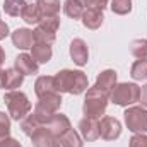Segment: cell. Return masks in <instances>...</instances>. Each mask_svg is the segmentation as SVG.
Masks as SVG:
<instances>
[{"instance_id": "6da1fadb", "label": "cell", "mask_w": 147, "mask_h": 147, "mask_svg": "<svg viewBox=\"0 0 147 147\" xmlns=\"http://www.w3.org/2000/svg\"><path fill=\"white\" fill-rule=\"evenodd\" d=\"M53 82H55V91L57 92H69V94H82L84 91H87L89 84H87V75L82 70H60L53 75Z\"/></svg>"}, {"instance_id": "7a4b0ae2", "label": "cell", "mask_w": 147, "mask_h": 147, "mask_svg": "<svg viewBox=\"0 0 147 147\" xmlns=\"http://www.w3.org/2000/svg\"><path fill=\"white\" fill-rule=\"evenodd\" d=\"M108 101H110V94L101 91V89H98L96 86H92L86 92L82 111L89 118H99V116L105 115V111L108 108Z\"/></svg>"}, {"instance_id": "3957f363", "label": "cell", "mask_w": 147, "mask_h": 147, "mask_svg": "<svg viewBox=\"0 0 147 147\" xmlns=\"http://www.w3.org/2000/svg\"><path fill=\"white\" fill-rule=\"evenodd\" d=\"M3 103H5V106H7V110H9L10 118L16 120V121L24 120V118L31 113V110H33V105H31V101L28 99V96H26L22 91H17V89L5 92Z\"/></svg>"}, {"instance_id": "277c9868", "label": "cell", "mask_w": 147, "mask_h": 147, "mask_svg": "<svg viewBox=\"0 0 147 147\" xmlns=\"http://www.w3.org/2000/svg\"><path fill=\"white\" fill-rule=\"evenodd\" d=\"M139 98H140V87L132 82L116 84L110 92V101L116 106H132L134 103H139Z\"/></svg>"}, {"instance_id": "5b68a950", "label": "cell", "mask_w": 147, "mask_h": 147, "mask_svg": "<svg viewBox=\"0 0 147 147\" xmlns=\"http://www.w3.org/2000/svg\"><path fill=\"white\" fill-rule=\"evenodd\" d=\"M62 106V96L60 92H50L41 98H38V103L34 106L33 115L41 121V125H46V121L60 110Z\"/></svg>"}, {"instance_id": "8992f818", "label": "cell", "mask_w": 147, "mask_h": 147, "mask_svg": "<svg viewBox=\"0 0 147 147\" xmlns=\"http://www.w3.org/2000/svg\"><path fill=\"white\" fill-rule=\"evenodd\" d=\"M60 28V17L58 16H51V17H43L36 24V28L33 29V36L34 43H46V45H53L57 31Z\"/></svg>"}, {"instance_id": "52a82bcc", "label": "cell", "mask_w": 147, "mask_h": 147, "mask_svg": "<svg viewBox=\"0 0 147 147\" xmlns=\"http://www.w3.org/2000/svg\"><path fill=\"white\" fill-rule=\"evenodd\" d=\"M125 123L134 134H147V110L142 106H130L125 113Z\"/></svg>"}, {"instance_id": "ba28073f", "label": "cell", "mask_w": 147, "mask_h": 147, "mask_svg": "<svg viewBox=\"0 0 147 147\" xmlns=\"http://www.w3.org/2000/svg\"><path fill=\"white\" fill-rule=\"evenodd\" d=\"M121 135V123L115 116H105L99 121V137L105 140H116Z\"/></svg>"}, {"instance_id": "9c48e42d", "label": "cell", "mask_w": 147, "mask_h": 147, "mask_svg": "<svg viewBox=\"0 0 147 147\" xmlns=\"http://www.w3.org/2000/svg\"><path fill=\"white\" fill-rule=\"evenodd\" d=\"M79 132H80L82 139L87 140V142L98 140V139H99V121H98V118L84 116V118L79 121Z\"/></svg>"}, {"instance_id": "30bf717a", "label": "cell", "mask_w": 147, "mask_h": 147, "mask_svg": "<svg viewBox=\"0 0 147 147\" xmlns=\"http://www.w3.org/2000/svg\"><path fill=\"white\" fill-rule=\"evenodd\" d=\"M70 58L74 60V63L79 65V67H84L87 63V60H89V48H87L84 39L75 38L70 43Z\"/></svg>"}, {"instance_id": "8fae6325", "label": "cell", "mask_w": 147, "mask_h": 147, "mask_svg": "<svg viewBox=\"0 0 147 147\" xmlns=\"http://www.w3.org/2000/svg\"><path fill=\"white\" fill-rule=\"evenodd\" d=\"M43 127H46L55 137H60V135H63L67 130H70L72 127H70V120L65 116V115H62V113H55L48 121H46V125H43Z\"/></svg>"}, {"instance_id": "7c38bea8", "label": "cell", "mask_w": 147, "mask_h": 147, "mask_svg": "<svg viewBox=\"0 0 147 147\" xmlns=\"http://www.w3.org/2000/svg\"><path fill=\"white\" fill-rule=\"evenodd\" d=\"M14 67L22 74V75H36L38 70H39V63H38L31 55H28V53L17 55L16 60H14Z\"/></svg>"}, {"instance_id": "4fadbf2b", "label": "cell", "mask_w": 147, "mask_h": 147, "mask_svg": "<svg viewBox=\"0 0 147 147\" xmlns=\"http://www.w3.org/2000/svg\"><path fill=\"white\" fill-rule=\"evenodd\" d=\"M12 43L16 48L19 50H29L33 48L34 45V36H33V31L31 29H26V28H19L12 33Z\"/></svg>"}, {"instance_id": "5bb4252c", "label": "cell", "mask_w": 147, "mask_h": 147, "mask_svg": "<svg viewBox=\"0 0 147 147\" xmlns=\"http://www.w3.org/2000/svg\"><path fill=\"white\" fill-rule=\"evenodd\" d=\"M80 21L87 29H99L105 21V16H103V10L99 9H86Z\"/></svg>"}, {"instance_id": "9a60e30c", "label": "cell", "mask_w": 147, "mask_h": 147, "mask_svg": "<svg viewBox=\"0 0 147 147\" xmlns=\"http://www.w3.org/2000/svg\"><path fill=\"white\" fill-rule=\"evenodd\" d=\"M22 80H24V75L19 72L16 67L3 70V89H7V91H16L17 87L22 86Z\"/></svg>"}, {"instance_id": "2e32d148", "label": "cell", "mask_w": 147, "mask_h": 147, "mask_svg": "<svg viewBox=\"0 0 147 147\" xmlns=\"http://www.w3.org/2000/svg\"><path fill=\"white\" fill-rule=\"evenodd\" d=\"M98 89H101V91H105V92H108L110 94L111 89L116 86V72L115 70H103V72H99L98 75V79H96V84H94Z\"/></svg>"}, {"instance_id": "e0dca14e", "label": "cell", "mask_w": 147, "mask_h": 147, "mask_svg": "<svg viewBox=\"0 0 147 147\" xmlns=\"http://www.w3.org/2000/svg\"><path fill=\"white\" fill-rule=\"evenodd\" d=\"M31 140H33V146L34 147H53L55 135L46 127H39L36 132L31 135Z\"/></svg>"}, {"instance_id": "ac0fdd59", "label": "cell", "mask_w": 147, "mask_h": 147, "mask_svg": "<svg viewBox=\"0 0 147 147\" xmlns=\"http://www.w3.org/2000/svg\"><path fill=\"white\" fill-rule=\"evenodd\" d=\"M51 55H53L51 45H46V43H34L33 48H31V57L36 60L38 63H48V62L51 60Z\"/></svg>"}, {"instance_id": "d6986e66", "label": "cell", "mask_w": 147, "mask_h": 147, "mask_svg": "<svg viewBox=\"0 0 147 147\" xmlns=\"http://www.w3.org/2000/svg\"><path fill=\"white\" fill-rule=\"evenodd\" d=\"M34 92H36L38 98H41L45 94H50V92H57L55 91L53 77L51 75H41V77H38L36 82H34Z\"/></svg>"}, {"instance_id": "ffe728a7", "label": "cell", "mask_w": 147, "mask_h": 147, "mask_svg": "<svg viewBox=\"0 0 147 147\" xmlns=\"http://www.w3.org/2000/svg\"><path fill=\"white\" fill-rule=\"evenodd\" d=\"M21 17L28 24H38L43 19V14H41V10H39L36 2H31V3H26V7L21 12Z\"/></svg>"}, {"instance_id": "44dd1931", "label": "cell", "mask_w": 147, "mask_h": 147, "mask_svg": "<svg viewBox=\"0 0 147 147\" xmlns=\"http://www.w3.org/2000/svg\"><path fill=\"white\" fill-rule=\"evenodd\" d=\"M84 5L79 2V0H65V3H63V12L74 19V21H77V19H82V16H84Z\"/></svg>"}, {"instance_id": "7402d4cb", "label": "cell", "mask_w": 147, "mask_h": 147, "mask_svg": "<svg viewBox=\"0 0 147 147\" xmlns=\"http://www.w3.org/2000/svg\"><path fill=\"white\" fill-rule=\"evenodd\" d=\"M36 3L43 17L58 16V12H60V0H36Z\"/></svg>"}, {"instance_id": "603a6c76", "label": "cell", "mask_w": 147, "mask_h": 147, "mask_svg": "<svg viewBox=\"0 0 147 147\" xmlns=\"http://www.w3.org/2000/svg\"><path fill=\"white\" fill-rule=\"evenodd\" d=\"M55 139H58L60 142H62V146L65 147H82L84 144H82V139H80V135L74 130V128H70V130H67L63 135H60V137H55Z\"/></svg>"}, {"instance_id": "cb8c5ba5", "label": "cell", "mask_w": 147, "mask_h": 147, "mask_svg": "<svg viewBox=\"0 0 147 147\" xmlns=\"http://www.w3.org/2000/svg\"><path fill=\"white\" fill-rule=\"evenodd\" d=\"M39 127H43L41 121L38 120L34 115H31V113H29L24 120H21V130H22V134H26V135H29V137L36 132Z\"/></svg>"}, {"instance_id": "d4e9b609", "label": "cell", "mask_w": 147, "mask_h": 147, "mask_svg": "<svg viewBox=\"0 0 147 147\" xmlns=\"http://www.w3.org/2000/svg\"><path fill=\"white\" fill-rule=\"evenodd\" d=\"M24 7H26V0H5L3 2V10L10 17H19Z\"/></svg>"}, {"instance_id": "484cf974", "label": "cell", "mask_w": 147, "mask_h": 147, "mask_svg": "<svg viewBox=\"0 0 147 147\" xmlns=\"http://www.w3.org/2000/svg\"><path fill=\"white\" fill-rule=\"evenodd\" d=\"M130 75L134 80H144L147 79V60L142 58V60H135L132 69H130Z\"/></svg>"}, {"instance_id": "4316f807", "label": "cell", "mask_w": 147, "mask_h": 147, "mask_svg": "<svg viewBox=\"0 0 147 147\" xmlns=\"http://www.w3.org/2000/svg\"><path fill=\"white\" fill-rule=\"evenodd\" d=\"M130 53L137 60L147 58V39H134L130 43Z\"/></svg>"}, {"instance_id": "83f0119b", "label": "cell", "mask_w": 147, "mask_h": 147, "mask_svg": "<svg viewBox=\"0 0 147 147\" xmlns=\"http://www.w3.org/2000/svg\"><path fill=\"white\" fill-rule=\"evenodd\" d=\"M111 10L118 16H127L132 12V0H111Z\"/></svg>"}, {"instance_id": "f1b7e54d", "label": "cell", "mask_w": 147, "mask_h": 147, "mask_svg": "<svg viewBox=\"0 0 147 147\" xmlns=\"http://www.w3.org/2000/svg\"><path fill=\"white\" fill-rule=\"evenodd\" d=\"M10 135V118L3 111H0V140Z\"/></svg>"}, {"instance_id": "f546056e", "label": "cell", "mask_w": 147, "mask_h": 147, "mask_svg": "<svg viewBox=\"0 0 147 147\" xmlns=\"http://www.w3.org/2000/svg\"><path fill=\"white\" fill-rule=\"evenodd\" d=\"M84 7L87 9H99V10H105L108 7V0H79Z\"/></svg>"}, {"instance_id": "4dcf8cb0", "label": "cell", "mask_w": 147, "mask_h": 147, "mask_svg": "<svg viewBox=\"0 0 147 147\" xmlns=\"http://www.w3.org/2000/svg\"><path fill=\"white\" fill-rule=\"evenodd\" d=\"M130 147H147V135L146 134H135L130 139Z\"/></svg>"}, {"instance_id": "1f68e13d", "label": "cell", "mask_w": 147, "mask_h": 147, "mask_svg": "<svg viewBox=\"0 0 147 147\" xmlns=\"http://www.w3.org/2000/svg\"><path fill=\"white\" fill-rule=\"evenodd\" d=\"M0 147H22L16 139H12V137H7V139H3V140H0Z\"/></svg>"}, {"instance_id": "d6a6232c", "label": "cell", "mask_w": 147, "mask_h": 147, "mask_svg": "<svg viewBox=\"0 0 147 147\" xmlns=\"http://www.w3.org/2000/svg\"><path fill=\"white\" fill-rule=\"evenodd\" d=\"M139 103H142V106L147 108V84L140 87V98H139Z\"/></svg>"}, {"instance_id": "836d02e7", "label": "cell", "mask_w": 147, "mask_h": 147, "mask_svg": "<svg viewBox=\"0 0 147 147\" xmlns=\"http://www.w3.org/2000/svg\"><path fill=\"white\" fill-rule=\"evenodd\" d=\"M7 36H9V26L3 21H0V39H5Z\"/></svg>"}, {"instance_id": "e575fe53", "label": "cell", "mask_w": 147, "mask_h": 147, "mask_svg": "<svg viewBox=\"0 0 147 147\" xmlns=\"http://www.w3.org/2000/svg\"><path fill=\"white\" fill-rule=\"evenodd\" d=\"M3 62H5V51H3V48L0 46V67L3 65Z\"/></svg>"}, {"instance_id": "d590c367", "label": "cell", "mask_w": 147, "mask_h": 147, "mask_svg": "<svg viewBox=\"0 0 147 147\" xmlns=\"http://www.w3.org/2000/svg\"><path fill=\"white\" fill-rule=\"evenodd\" d=\"M0 89H3V70L0 69Z\"/></svg>"}, {"instance_id": "8d00e7d4", "label": "cell", "mask_w": 147, "mask_h": 147, "mask_svg": "<svg viewBox=\"0 0 147 147\" xmlns=\"http://www.w3.org/2000/svg\"><path fill=\"white\" fill-rule=\"evenodd\" d=\"M53 147H65V146H62V142H60L58 139H55V142H53Z\"/></svg>"}]
</instances>
